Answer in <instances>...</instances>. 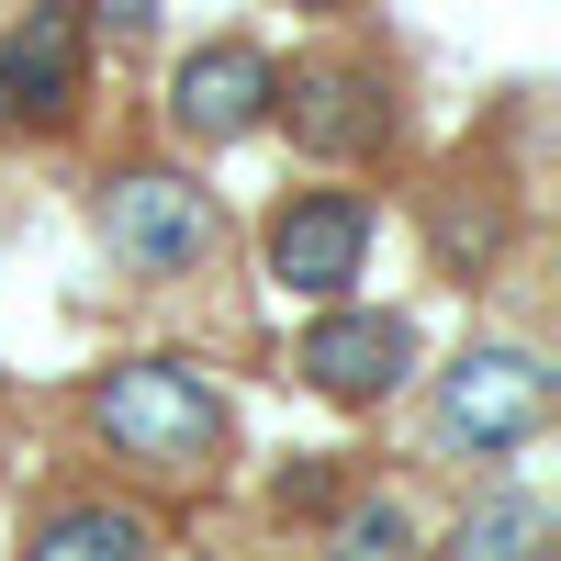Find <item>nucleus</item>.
Masks as SVG:
<instances>
[{"instance_id":"3","label":"nucleus","mask_w":561,"mask_h":561,"mask_svg":"<svg viewBox=\"0 0 561 561\" xmlns=\"http://www.w3.org/2000/svg\"><path fill=\"white\" fill-rule=\"evenodd\" d=\"M550 427V370L528 348H472L438 382V438L449 449H517Z\"/></svg>"},{"instance_id":"11","label":"nucleus","mask_w":561,"mask_h":561,"mask_svg":"<svg viewBox=\"0 0 561 561\" xmlns=\"http://www.w3.org/2000/svg\"><path fill=\"white\" fill-rule=\"evenodd\" d=\"M348 550H404V517H393V505H359V517H348Z\"/></svg>"},{"instance_id":"7","label":"nucleus","mask_w":561,"mask_h":561,"mask_svg":"<svg viewBox=\"0 0 561 561\" xmlns=\"http://www.w3.org/2000/svg\"><path fill=\"white\" fill-rule=\"evenodd\" d=\"M68 102H79V12L68 0H34L0 34V124H57Z\"/></svg>"},{"instance_id":"6","label":"nucleus","mask_w":561,"mask_h":561,"mask_svg":"<svg viewBox=\"0 0 561 561\" xmlns=\"http://www.w3.org/2000/svg\"><path fill=\"white\" fill-rule=\"evenodd\" d=\"M293 370L314 393H337V404H382L415 370V337H404V314H325V325H304Z\"/></svg>"},{"instance_id":"10","label":"nucleus","mask_w":561,"mask_h":561,"mask_svg":"<svg viewBox=\"0 0 561 561\" xmlns=\"http://www.w3.org/2000/svg\"><path fill=\"white\" fill-rule=\"evenodd\" d=\"M539 528V505H483V517H460V550H517Z\"/></svg>"},{"instance_id":"8","label":"nucleus","mask_w":561,"mask_h":561,"mask_svg":"<svg viewBox=\"0 0 561 561\" xmlns=\"http://www.w3.org/2000/svg\"><path fill=\"white\" fill-rule=\"evenodd\" d=\"M270 79H280V68L259 57V45H203V57L169 79V124L203 135V147H237V135L270 124Z\"/></svg>"},{"instance_id":"5","label":"nucleus","mask_w":561,"mask_h":561,"mask_svg":"<svg viewBox=\"0 0 561 561\" xmlns=\"http://www.w3.org/2000/svg\"><path fill=\"white\" fill-rule=\"evenodd\" d=\"M359 248H370V203L359 192H293L270 214V280L304 304H337L359 280Z\"/></svg>"},{"instance_id":"2","label":"nucleus","mask_w":561,"mask_h":561,"mask_svg":"<svg viewBox=\"0 0 561 561\" xmlns=\"http://www.w3.org/2000/svg\"><path fill=\"white\" fill-rule=\"evenodd\" d=\"M102 248L135 280H180L214 248V203L192 180H169V169H124V180H102Z\"/></svg>"},{"instance_id":"13","label":"nucleus","mask_w":561,"mask_h":561,"mask_svg":"<svg viewBox=\"0 0 561 561\" xmlns=\"http://www.w3.org/2000/svg\"><path fill=\"white\" fill-rule=\"evenodd\" d=\"M293 12H325V0H293Z\"/></svg>"},{"instance_id":"1","label":"nucleus","mask_w":561,"mask_h":561,"mask_svg":"<svg viewBox=\"0 0 561 561\" xmlns=\"http://www.w3.org/2000/svg\"><path fill=\"white\" fill-rule=\"evenodd\" d=\"M90 427H102L124 460H147V472H192L225 415H214V382H203V370L135 359V370H113V382L90 393Z\"/></svg>"},{"instance_id":"4","label":"nucleus","mask_w":561,"mask_h":561,"mask_svg":"<svg viewBox=\"0 0 561 561\" xmlns=\"http://www.w3.org/2000/svg\"><path fill=\"white\" fill-rule=\"evenodd\" d=\"M270 113L293 124V147L304 158H370L393 135V102H382V79L348 68V57H314L293 79H270Z\"/></svg>"},{"instance_id":"9","label":"nucleus","mask_w":561,"mask_h":561,"mask_svg":"<svg viewBox=\"0 0 561 561\" xmlns=\"http://www.w3.org/2000/svg\"><path fill=\"white\" fill-rule=\"evenodd\" d=\"M45 561H102V550H147V517H124V505H57V517L34 528Z\"/></svg>"},{"instance_id":"12","label":"nucleus","mask_w":561,"mask_h":561,"mask_svg":"<svg viewBox=\"0 0 561 561\" xmlns=\"http://www.w3.org/2000/svg\"><path fill=\"white\" fill-rule=\"evenodd\" d=\"M102 12H113V23L135 34V23H158V0H102Z\"/></svg>"}]
</instances>
